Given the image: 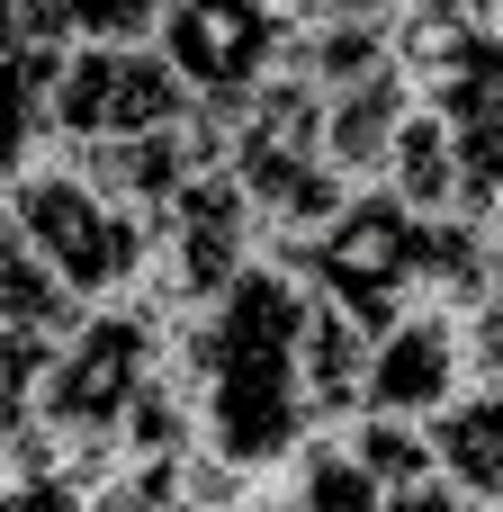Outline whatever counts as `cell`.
Masks as SVG:
<instances>
[{"mask_svg":"<svg viewBox=\"0 0 503 512\" xmlns=\"http://www.w3.org/2000/svg\"><path fill=\"white\" fill-rule=\"evenodd\" d=\"M297 333H306V279L279 261H252L225 306L198 315L207 387H198V441L252 477H270L315 423L297 396Z\"/></svg>","mask_w":503,"mask_h":512,"instance_id":"6da1fadb","label":"cell"},{"mask_svg":"<svg viewBox=\"0 0 503 512\" xmlns=\"http://www.w3.org/2000/svg\"><path fill=\"white\" fill-rule=\"evenodd\" d=\"M0 207H9V225L27 234V252L63 279V297H72L81 315L144 297V216L108 207L63 153H45L27 180H9Z\"/></svg>","mask_w":503,"mask_h":512,"instance_id":"7a4b0ae2","label":"cell"},{"mask_svg":"<svg viewBox=\"0 0 503 512\" xmlns=\"http://www.w3.org/2000/svg\"><path fill=\"white\" fill-rule=\"evenodd\" d=\"M432 270H441V225L405 216L387 189H360V198L333 216V234L315 243L306 288L333 297L360 333H387L396 315L432 306Z\"/></svg>","mask_w":503,"mask_h":512,"instance_id":"3957f363","label":"cell"},{"mask_svg":"<svg viewBox=\"0 0 503 512\" xmlns=\"http://www.w3.org/2000/svg\"><path fill=\"white\" fill-rule=\"evenodd\" d=\"M162 324L144 297L126 306H90L63 342H54V369H45V396H36V423L27 432H54V441H108L117 450V423L126 405L153 387L162 369Z\"/></svg>","mask_w":503,"mask_h":512,"instance_id":"277c9868","label":"cell"},{"mask_svg":"<svg viewBox=\"0 0 503 512\" xmlns=\"http://www.w3.org/2000/svg\"><path fill=\"white\" fill-rule=\"evenodd\" d=\"M198 99L180 90V72L162 63V45H72L45 81V117H54V144L63 153H90V144H135V135H162L180 126Z\"/></svg>","mask_w":503,"mask_h":512,"instance_id":"5b68a950","label":"cell"},{"mask_svg":"<svg viewBox=\"0 0 503 512\" xmlns=\"http://www.w3.org/2000/svg\"><path fill=\"white\" fill-rule=\"evenodd\" d=\"M162 63L180 72V90L207 108V117H234L270 72H279V9L270 0H171L162 9Z\"/></svg>","mask_w":503,"mask_h":512,"instance_id":"8992f818","label":"cell"},{"mask_svg":"<svg viewBox=\"0 0 503 512\" xmlns=\"http://www.w3.org/2000/svg\"><path fill=\"white\" fill-rule=\"evenodd\" d=\"M468 396V333L441 306L396 315L387 333H369V387L360 414H396V423H441Z\"/></svg>","mask_w":503,"mask_h":512,"instance_id":"52a82bcc","label":"cell"},{"mask_svg":"<svg viewBox=\"0 0 503 512\" xmlns=\"http://www.w3.org/2000/svg\"><path fill=\"white\" fill-rule=\"evenodd\" d=\"M414 108H423V99H414V72H405V63H387V72L333 90V99H324V162H333V180H342V189H378L387 144H396V126H405Z\"/></svg>","mask_w":503,"mask_h":512,"instance_id":"ba28073f","label":"cell"},{"mask_svg":"<svg viewBox=\"0 0 503 512\" xmlns=\"http://www.w3.org/2000/svg\"><path fill=\"white\" fill-rule=\"evenodd\" d=\"M360 387H369V333L306 288V333H297V396H306V423L315 432H342L360 414Z\"/></svg>","mask_w":503,"mask_h":512,"instance_id":"9c48e42d","label":"cell"},{"mask_svg":"<svg viewBox=\"0 0 503 512\" xmlns=\"http://www.w3.org/2000/svg\"><path fill=\"white\" fill-rule=\"evenodd\" d=\"M261 504L270 512H378V477L351 459V441L342 432H306L270 477H261Z\"/></svg>","mask_w":503,"mask_h":512,"instance_id":"30bf717a","label":"cell"},{"mask_svg":"<svg viewBox=\"0 0 503 512\" xmlns=\"http://www.w3.org/2000/svg\"><path fill=\"white\" fill-rule=\"evenodd\" d=\"M432 450H441V477H450L468 504L503 512V387H468V396L432 423Z\"/></svg>","mask_w":503,"mask_h":512,"instance_id":"8fae6325","label":"cell"},{"mask_svg":"<svg viewBox=\"0 0 503 512\" xmlns=\"http://www.w3.org/2000/svg\"><path fill=\"white\" fill-rule=\"evenodd\" d=\"M45 81H54V63H45V54H27V45H9V54H0V189H9V180H27V171L54 153Z\"/></svg>","mask_w":503,"mask_h":512,"instance_id":"7c38bea8","label":"cell"},{"mask_svg":"<svg viewBox=\"0 0 503 512\" xmlns=\"http://www.w3.org/2000/svg\"><path fill=\"white\" fill-rule=\"evenodd\" d=\"M351 459L378 477V495H405L423 477H441V450H432V423H396V414H351L342 423Z\"/></svg>","mask_w":503,"mask_h":512,"instance_id":"4fadbf2b","label":"cell"},{"mask_svg":"<svg viewBox=\"0 0 503 512\" xmlns=\"http://www.w3.org/2000/svg\"><path fill=\"white\" fill-rule=\"evenodd\" d=\"M468 333V387H503V288L459 324Z\"/></svg>","mask_w":503,"mask_h":512,"instance_id":"5bb4252c","label":"cell"},{"mask_svg":"<svg viewBox=\"0 0 503 512\" xmlns=\"http://www.w3.org/2000/svg\"><path fill=\"white\" fill-rule=\"evenodd\" d=\"M0 512H90V495H81V486H63V477L18 468V477H9V495H0Z\"/></svg>","mask_w":503,"mask_h":512,"instance_id":"9a60e30c","label":"cell"},{"mask_svg":"<svg viewBox=\"0 0 503 512\" xmlns=\"http://www.w3.org/2000/svg\"><path fill=\"white\" fill-rule=\"evenodd\" d=\"M378 512H477V504H468V495H459L450 477H423V486H405V495H387Z\"/></svg>","mask_w":503,"mask_h":512,"instance_id":"2e32d148","label":"cell"},{"mask_svg":"<svg viewBox=\"0 0 503 512\" xmlns=\"http://www.w3.org/2000/svg\"><path fill=\"white\" fill-rule=\"evenodd\" d=\"M18 45V0H0V54Z\"/></svg>","mask_w":503,"mask_h":512,"instance_id":"e0dca14e","label":"cell"},{"mask_svg":"<svg viewBox=\"0 0 503 512\" xmlns=\"http://www.w3.org/2000/svg\"><path fill=\"white\" fill-rule=\"evenodd\" d=\"M9 477H18V468H9V441H0V495H9Z\"/></svg>","mask_w":503,"mask_h":512,"instance_id":"ac0fdd59","label":"cell"},{"mask_svg":"<svg viewBox=\"0 0 503 512\" xmlns=\"http://www.w3.org/2000/svg\"><path fill=\"white\" fill-rule=\"evenodd\" d=\"M477 18H486V0H477Z\"/></svg>","mask_w":503,"mask_h":512,"instance_id":"d6986e66","label":"cell"},{"mask_svg":"<svg viewBox=\"0 0 503 512\" xmlns=\"http://www.w3.org/2000/svg\"><path fill=\"white\" fill-rule=\"evenodd\" d=\"M261 512H270V504H261Z\"/></svg>","mask_w":503,"mask_h":512,"instance_id":"ffe728a7","label":"cell"}]
</instances>
